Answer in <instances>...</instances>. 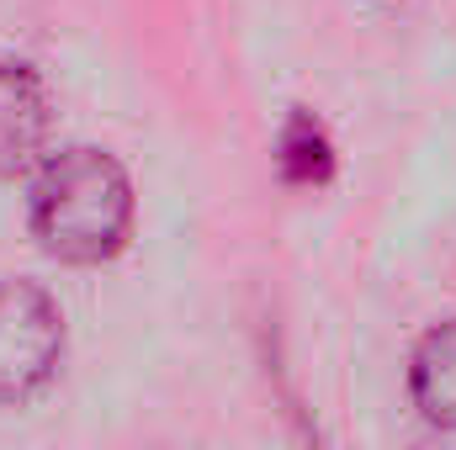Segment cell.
<instances>
[{
    "label": "cell",
    "instance_id": "1",
    "mask_svg": "<svg viewBox=\"0 0 456 450\" xmlns=\"http://www.w3.org/2000/svg\"><path fill=\"white\" fill-rule=\"evenodd\" d=\"M32 233L64 265H102L133 233V181L107 149H59L32 181Z\"/></svg>",
    "mask_w": 456,
    "mask_h": 450
},
{
    "label": "cell",
    "instance_id": "2",
    "mask_svg": "<svg viewBox=\"0 0 456 450\" xmlns=\"http://www.w3.org/2000/svg\"><path fill=\"white\" fill-rule=\"evenodd\" d=\"M64 355V313L37 281H0V403L48 387Z\"/></svg>",
    "mask_w": 456,
    "mask_h": 450
},
{
    "label": "cell",
    "instance_id": "3",
    "mask_svg": "<svg viewBox=\"0 0 456 450\" xmlns=\"http://www.w3.org/2000/svg\"><path fill=\"white\" fill-rule=\"evenodd\" d=\"M48 138V91L32 64L0 59V181L21 175Z\"/></svg>",
    "mask_w": 456,
    "mask_h": 450
},
{
    "label": "cell",
    "instance_id": "4",
    "mask_svg": "<svg viewBox=\"0 0 456 450\" xmlns=\"http://www.w3.org/2000/svg\"><path fill=\"white\" fill-rule=\"evenodd\" d=\"M409 398L436 430H456V318L419 334L409 355Z\"/></svg>",
    "mask_w": 456,
    "mask_h": 450
},
{
    "label": "cell",
    "instance_id": "5",
    "mask_svg": "<svg viewBox=\"0 0 456 450\" xmlns=\"http://www.w3.org/2000/svg\"><path fill=\"white\" fill-rule=\"evenodd\" d=\"M276 170L287 186H330L335 175V143L314 112H292L276 133Z\"/></svg>",
    "mask_w": 456,
    "mask_h": 450
}]
</instances>
